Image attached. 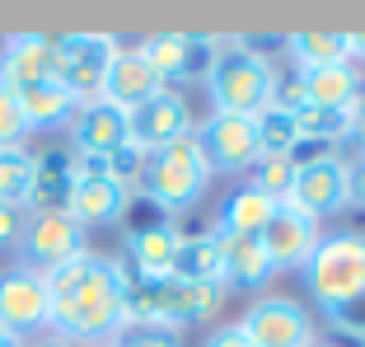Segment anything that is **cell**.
Listing matches in <instances>:
<instances>
[{"label":"cell","mask_w":365,"mask_h":347,"mask_svg":"<svg viewBox=\"0 0 365 347\" xmlns=\"http://www.w3.org/2000/svg\"><path fill=\"white\" fill-rule=\"evenodd\" d=\"M33 347H76V343H66V338H56V333H47V338H38Z\"/></svg>","instance_id":"39"},{"label":"cell","mask_w":365,"mask_h":347,"mask_svg":"<svg viewBox=\"0 0 365 347\" xmlns=\"http://www.w3.org/2000/svg\"><path fill=\"white\" fill-rule=\"evenodd\" d=\"M47 301H52V319L47 328H56V338L66 343H108L127 324V272L122 263L103 258V253H80L66 268L47 272Z\"/></svg>","instance_id":"1"},{"label":"cell","mask_w":365,"mask_h":347,"mask_svg":"<svg viewBox=\"0 0 365 347\" xmlns=\"http://www.w3.org/2000/svg\"><path fill=\"white\" fill-rule=\"evenodd\" d=\"M76 188V151L56 146V151L33 155V193L24 211H66V197Z\"/></svg>","instance_id":"20"},{"label":"cell","mask_w":365,"mask_h":347,"mask_svg":"<svg viewBox=\"0 0 365 347\" xmlns=\"http://www.w3.org/2000/svg\"><path fill=\"white\" fill-rule=\"evenodd\" d=\"M346 202L365 211V151L356 160H346Z\"/></svg>","instance_id":"35"},{"label":"cell","mask_w":365,"mask_h":347,"mask_svg":"<svg viewBox=\"0 0 365 347\" xmlns=\"http://www.w3.org/2000/svg\"><path fill=\"white\" fill-rule=\"evenodd\" d=\"M290 178H295V164H290L286 155H258V160H253V178H248V183L262 188V193L277 197V202H286Z\"/></svg>","instance_id":"30"},{"label":"cell","mask_w":365,"mask_h":347,"mask_svg":"<svg viewBox=\"0 0 365 347\" xmlns=\"http://www.w3.org/2000/svg\"><path fill=\"white\" fill-rule=\"evenodd\" d=\"M160 89H164V80L155 76V66L145 61L136 47H118V56H113L108 71H103L98 99L113 104V109H122V113H131V109H140L145 99H155Z\"/></svg>","instance_id":"15"},{"label":"cell","mask_w":365,"mask_h":347,"mask_svg":"<svg viewBox=\"0 0 365 347\" xmlns=\"http://www.w3.org/2000/svg\"><path fill=\"white\" fill-rule=\"evenodd\" d=\"M192 136H197V146H202L211 174H244V169H253V160L262 155L253 118H239V113H211Z\"/></svg>","instance_id":"10"},{"label":"cell","mask_w":365,"mask_h":347,"mask_svg":"<svg viewBox=\"0 0 365 347\" xmlns=\"http://www.w3.org/2000/svg\"><path fill=\"white\" fill-rule=\"evenodd\" d=\"M14 104H19V113H24V122H29V131L71 127V118H76V109H80L61 80H38V85L14 89Z\"/></svg>","instance_id":"22"},{"label":"cell","mask_w":365,"mask_h":347,"mask_svg":"<svg viewBox=\"0 0 365 347\" xmlns=\"http://www.w3.org/2000/svg\"><path fill=\"white\" fill-rule=\"evenodd\" d=\"M215 38L206 33H150V38H140L136 52L155 66V76L169 85H192V80H206L215 61Z\"/></svg>","instance_id":"7"},{"label":"cell","mask_w":365,"mask_h":347,"mask_svg":"<svg viewBox=\"0 0 365 347\" xmlns=\"http://www.w3.org/2000/svg\"><path fill=\"white\" fill-rule=\"evenodd\" d=\"M24 226H29V211H24V206H5V202H0V249H19Z\"/></svg>","instance_id":"34"},{"label":"cell","mask_w":365,"mask_h":347,"mask_svg":"<svg viewBox=\"0 0 365 347\" xmlns=\"http://www.w3.org/2000/svg\"><path fill=\"white\" fill-rule=\"evenodd\" d=\"M295 122H300V141H319V146H337L351 131V118L333 109H304L295 113Z\"/></svg>","instance_id":"29"},{"label":"cell","mask_w":365,"mask_h":347,"mask_svg":"<svg viewBox=\"0 0 365 347\" xmlns=\"http://www.w3.org/2000/svg\"><path fill=\"white\" fill-rule=\"evenodd\" d=\"M286 206L319 226L323 216H337L346 202V160L342 155H319V160L295 164V178L286 188Z\"/></svg>","instance_id":"8"},{"label":"cell","mask_w":365,"mask_h":347,"mask_svg":"<svg viewBox=\"0 0 365 347\" xmlns=\"http://www.w3.org/2000/svg\"><path fill=\"white\" fill-rule=\"evenodd\" d=\"M136 183H140V197H150L164 216L192 211L202 202L206 183H211V169H206V155L197 146V136H182V141H169L164 151H150Z\"/></svg>","instance_id":"4"},{"label":"cell","mask_w":365,"mask_h":347,"mask_svg":"<svg viewBox=\"0 0 365 347\" xmlns=\"http://www.w3.org/2000/svg\"><path fill=\"white\" fill-rule=\"evenodd\" d=\"M24 141H29V122L10 89H0V151H24Z\"/></svg>","instance_id":"32"},{"label":"cell","mask_w":365,"mask_h":347,"mask_svg":"<svg viewBox=\"0 0 365 347\" xmlns=\"http://www.w3.org/2000/svg\"><path fill=\"white\" fill-rule=\"evenodd\" d=\"M52 319V301H47V282L29 268L0 272V328L14 338L38 333Z\"/></svg>","instance_id":"13"},{"label":"cell","mask_w":365,"mask_h":347,"mask_svg":"<svg viewBox=\"0 0 365 347\" xmlns=\"http://www.w3.org/2000/svg\"><path fill=\"white\" fill-rule=\"evenodd\" d=\"M277 206L281 202L267 197L262 188L239 183L235 193L220 202V211H215V235H262V226L277 216Z\"/></svg>","instance_id":"24"},{"label":"cell","mask_w":365,"mask_h":347,"mask_svg":"<svg viewBox=\"0 0 365 347\" xmlns=\"http://www.w3.org/2000/svg\"><path fill=\"white\" fill-rule=\"evenodd\" d=\"M225 286H192L178 277H127V319L136 324H160L178 333L182 324H206L225 305Z\"/></svg>","instance_id":"3"},{"label":"cell","mask_w":365,"mask_h":347,"mask_svg":"<svg viewBox=\"0 0 365 347\" xmlns=\"http://www.w3.org/2000/svg\"><path fill=\"white\" fill-rule=\"evenodd\" d=\"M33 193V155L29 151H0V202L29 206Z\"/></svg>","instance_id":"28"},{"label":"cell","mask_w":365,"mask_h":347,"mask_svg":"<svg viewBox=\"0 0 365 347\" xmlns=\"http://www.w3.org/2000/svg\"><path fill=\"white\" fill-rule=\"evenodd\" d=\"M346 118H351V131H346V141H356V146L365 151V94L351 104V113H346Z\"/></svg>","instance_id":"37"},{"label":"cell","mask_w":365,"mask_h":347,"mask_svg":"<svg viewBox=\"0 0 365 347\" xmlns=\"http://www.w3.org/2000/svg\"><path fill=\"white\" fill-rule=\"evenodd\" d=\"M173 249H178V230H173V221H160V226H145V230H131L127 235L131 268H136V277H145V282L169 277Z\"/></svg>","instance_id":"25"},{"label":"cell","mask_w":365,"mask_h":347,"mask_svg":"<svg viewBox=\"0 0 365 347\" xmlns=\"http://www.w3.org/2000/svg\"><path fill=\"white\" fill-rule=\"evenodd\" d=\"M253 127H258V151L262 155H286L300 146V122H295V113H281V109H262L258 118H253Z\"/></svg>","instance_id":"27"},{"label":"cell","mask_w":365,"mask_h":347,"mask_svg":"<svg viewBox=\"0 0 365 347\" xmlns=\"http://www.w3.org/2000/svg\"><path fill=\"white\" fill-rule=\"evenodd\" d=\"M61 61H56V38L47 33H10L0 47V89H24L38 80H56Z\"/></svg>","instance_id":"14"},{"label":"cell","mask_w":365,"mask_h":347,"mask_svg":"<svg viewBox=\"0 0 365 347\" xmlns=\"http://www.w3.org/2000/svg\"><path fill=\"white\" fill-rule=\"evenodd\" d=\"M131 136H127V113L103 104V99H89L80 104L76 118H71V151L76 155H98L108 160L113 151H122Z\"/></svg>","instance_id":"16"},{"label":"cell","mask_w":365,"mask_h":347,"mask_svg":"<svg viewBox=\"0 0 365 347\" xmlns=\"http://www.w3.org/2000/svg\"><path fill=\"white\" fill-rule=\"evenodd\" d=\"M215 249H220V282H225V291L230 286L235 291H262L277 277L258 235H215Z\"/></svg>","instance_id":"17"},{"label":"cell","mask_w":365,"mask_h":347,"mask_svg":"<svg viewBox=\"0 0 365 347\" xmlns=\"http://www.w3.org/2000/svg\"><path fill=\"white\" fill-rule=\"evenodd\" d=\"M108 347H182V338L173 333V328H160V324H136V319H127V324H122L118 333L108 338Z\"/></svg>","instance_id":"31"},{"label":"cell","mask_w":365,"mask_h":347,"mask_svg":"<svg viewBox=\"0 0 365 347\" xmlns=\"http://www.w3.org/2000/svg\"><path fill=\"white\" fill-rule=\"evenodd\" d=\"M328 319L337 324L333 333H346V338H361V343H365V296H356V301L328 310Z\"/></svg>","instance_id":"33"},{"label":"cell","mask_w":365,"mask_h":347,"mask_svg":"<svg viewBox=\"0 0 365 347\" xmlns=\"http://www.w3.org/2000/svg\"><path fill=\"white\" fill-rule=\"evenodd\" d=\"M0 347H19V338H14V333H5V328H0Z\"/></svg>","instance_id":"40"},{"label":"cell","mask_w":365,"mask_h":347,"mask_svg":"<svg viewBox=\"0 0 365 347\" xmlns=\"http://www.w3.org/2000/svg\"><path fill=\"white\" fill-rule=\"evenodd\" d=\"M202 347H253V343L244 338V328H239V324H225V328H215V333H206Z\"/></svg>","instance_id":"36"},{"label":"cell","mask_w":365,"mask_h":347,"mask_svg":"<svg viewBox=\"0 0 365 347\" xmlns=\"http://www.w3.org/2000/svg\"><path fill=\"white\" fill-rule=\"evenodd\" d=\"M281 52L290 56V71H314V66H333V61H356V38L333 29H300L281 38Z\"/></svg>","instance_id":"23"},{"label":"cell","mask_w":365,"mask_h":347,"mask_svg":"<svg viewBox=\"0 0 365 347\" xmlns=\"http://www.w3.org/2000/svg\"><path fill=\"white\" fill-rule=\"evenodd\" d=\"M169 277L192 286H225L220 282V249H215V235H178V249H173Z\"/></svg>","instance_id":"26"},{"label":"cell","mask_w":365,"mask_h":347,"mask_svg":"<svg viewBox=\"0 0 365 347\" xmlns=\"http://www.w3.org/2000/svg\"><path fill=\"white\" fill-rule=\"evenodd\" d=\"M118 38L113 33H61L56 38V61H61V85L71 89L76 104H89L98 99V85H103L108 61L118 56Z\"/></svg>","instance_id":"9"},{"label":"cell","mask_w":365,"mask_h":347,"mask_svg":"<svg viewBox=\"0 0 365 347\" xmlns=\"http://www.w3.org/2000/svg\"><path fill=\"white\" fill-rule=\"evenodd\" d=\"M244 338L253 347H304L314 338V319L290 296H258L239 319Z\"/></svg>","instance_id":"11"},{"label":"cell","mask_w":365,"mask_h":347,"mask_svg":"<svg viewBox=\"0 0 365 347\" xmlns=\"http://www.w3.org/2000/svg\"><path fill=\"white\" fill-rule=\"evenodd\" d=\"M85 347H108V343H85Z\"/></svg>","instance_id":"41"},{"label":"cell","mask_w":365,"mask_h":347,"mask_svg":"<svg viewBox=\"0 0 365 347\" xmlns=\"http://www.w3.org/2000/svg\"><path fill=\"white\" fill-rule=\"evenodd\" d=\"M131 188H122L118 178H76L71 197H66V211L80 221V226H118L127 216Z\"/></svg>","instance_id":"21"},{"label":"cell","mask_w":365,"mask_h":347,"mask_svg":"<svg viewBox=\"0 0 365 347\" xmlns=\"http://www.w3.org/2000/svg\"><path fill=\"white\" fill-rule=\"evenodd\" d=\"M80 253H85V226L71 211H33L29 216L19 239V258H24L19 268L47 277V272L66 268L71 258H80Z\"/></svg>","instance_id":"6"},{"label":"cell","mask_w":365,"mask_h":347,"mask_svg":"<svg viewBox=\"0 0 365 347\" xmlns=\"http://www.w3.org/2000/svg\"><path fill=\"white\" fill-rule=\"evenodd\" d=\"M304 347H365L361 338H346V333H314Z\"/></svg>","instance_id":"38"},{"label":"cell","mask_w":365,"mask_h":347,"mask_svg":"<svg viewBox=\"0 0 365 347\" xmlns=\"http://www.w3.org/2000/svg\"><path fill=\"white\" fill-rule=\"evenodd\" d=\"M304 286L323 305V315L365 296V235H356V230L319 235L314 253L304 258Z\"/></svg>","instance_id":"5"},{"label":"cell","mask_w":365,"mask_h":347,"mask_svg":"<svg viewBox=\"0 0 365 347\" xmlns=\"http://www.w3.org/2000/svg\"><path fill=\"white\" fill-rule=\"evenodd\" d=\"M215 61L206 71V89H211L215 113H239V118H258L272 104V80L277 66L262 52H248L244 38H215Z\"/></svg>","instance_id":"2"},{"label":"cell","mask_w":365,"mask_h":347,"mask_svg":"<svg viewBox=\"0 0 365 347\" xmlns=\"http://www.w3.org/2000/svg\"><path fill=\"white\" fill-rule=\"evenodd\" d=\"M304 89V109H333L351 113V104L365 94V76L356 61H333V66H314V71H295Z\"/></svg>","instance_id":"19"},{"label":"cell","mask_w":365,"mask_h":347,"mask_svg":"<svg viewBox=\"0 0 365 347\" xmlns=\"http://www.w3.org/2000/svg\"><path fill=\"white\" fill-rule=\"evenodd\" d=\"M127 136L136 151H164L169 141H182L192 136V109L178 89H160L155 99H145L140 109L127 113Z\"/></svg>","instance_id":"12"},{"label":"cell","mask_w":365,"mask_h":347,"mask_svg":"<svg viewBox=\"0 0 365 347\" xmlns=\"http://www.w3.org/2000/svg\"><path fill=\"white\" fill-rule=\"evenodd\" d=\"M262 249H267L272 268L286 272V268H304V258L314 253V244H319V226H314L309 216H300V211H290L286 202L277 206V216L262 226Z\"/></svg>","instance_id":"18"}]
</instances>
